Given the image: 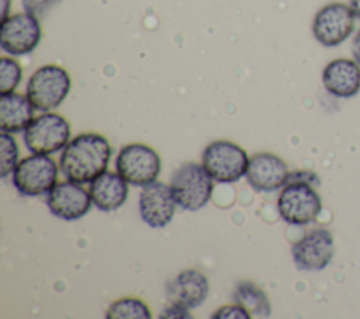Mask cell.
Returning <instances> with one entry per match:
<instances>
[{
	"label": "cell",
	"instance_id": "cell-23",
	"mask_svg": "<svg viewBox=\"0 0 360 319\" xmlns=\"http://www.w3.org/2000/svg\"><path fill=\"white\" fill-rule=\"evenodd\" d=\"M60 3L62 0H21L24 11L37 17L38 20L45 17L53 7Z\"/></svg>",
	"mask_w": 360,
	"mask_h": 319
},
{
	"label": "cell",
	"instance_id": "cell-27",
	"mask_svg": "<svg viewBox=\"0 0 360 319\" xmlns=\"http://www.w3.org/2000/svg\"><path fill=\"white\" fill-rule=\"evenodd\" d=\"M350 8L353 10L356 18L360 20V0H350Z\"/></svg>",
	"mask_w": 360,
	"mask_h": 319
},
{
	"label": "cell",
	"instance_id": "cell-2",
	"mask_svg": "<svg viewBox=\"0 0 360 319\" xmlns=\"http://www.w3.org/2000/svg\"><path fill=\"white\" fill-rule=\"evenodd\" d=\"M277 209L284 222L302 226L316 219L322 209V201L311 183L287 178L278 195Z\"/></svg>",
	"mask_w": 360,
	"mask_h": 319
},
{
	"label": "cell",
	"instance_id": "cell-18",
	"mask_svg": "<svg viewBox=\"0 0 360 319\" xmlns=\"http://www.w3.org/2000/svg\"><path fill=\"white\" fill-rule=\"evenodd\" d=\"M34 105L27 96L18 93L0 97V129L8 134L25 131L34 119Z\"/></svg>",
	"mask_w": 360,
	"mask_h": 319
},
{
	"label": "cell",
	"instance_id": "cell-10",
	"mask_svg": "<svg viewBox=\"0 0 360 319\" xmlns=\"http://www.w3.org/2000/svg\"><path fill=\"white\" fill-rule=\"evenodd\" d=\"M41 39L39 20L28 13H17L1 20L0 46L13 56L31 53Z\"/></svg>",
	"mask_w": 360,
	"mask_h": 319
},
{
	"label": "cell",
	"instance_id": "cell-16",
	"mask_svg": "<svg viewBox=\"0 0 360 319\" xmlns=\"http://www.w3.org/2000/svg\"><path fill=\"white\" fill-rule=\"evenodd\" d=\"M208 280L198 270L188 268L181 271L167 284V298L170 302H179L187 308L200 306L208 295Z\"/></svg>",
	"mask_w": 360,
	"mask_h": 319
},
{
	"label": "cell",
	"instance_id": "cell-17",
	"mask_svg": "<svg viewBox=\"0 0 360 319\" xmlns=\"http://www.w3.org/2000/svg\"><path fill=\"white\" fill-rule=\"evenodd\" d=\"M128 183L112 171H105L90 183L89 193L93 204L104 212L117 211L128 197Z\"/></svg>",
	"mask_w": 360,
	"mask_h": 319
},
{
	"label": "cell",
	"instance_id": "cell-20",
	"mask_svg": "<svg viewBox=\"0 0 360 319\" xmlns=\"http://www.w3.org/2000/svg\"><path fill=\"white\" fill-rule=\"evenodd\" d=\"M105 316L107 319H149L152 313L143 301L138 298H122L110 305Z\"/></svg>",
	"mask_w": 360,
	"mask_h": 319
},
{
	"label": "cell",
	"instance_id": "cell-9",
	"mask_svg": "<svg viewBox=\"0 0 360 319\" xmlns=\"http://www.w3.org/2000/svg\"><path fill=\"white\" fill-rule=\"evenodd\" d=\"M354 13L350 6L339 1L323 6L314 17L312 34L323 46H338L354 30Z\"/></svg>",
	"mask_w": 360,
	"mask_h": 319
},
{
	"label": "cell",
	"instance_id": "cell-7",
	"mask_svg": "<svg viewBox=\"0 0 360 319\" xmlns=\"http://www.w3.org/2000/svg\"><path fill=\"white\" fill-rule=\"evenodd\" d=\"M160 157L155 149L143 143H128L121 148L115 159L117 173L136 187L156 181L160 173Z\"/></svg>",
	"mask_w": 360,
	"mask_h": 319
},
{
	"label": "cell",
	"instance_id": "cell-22",
	"mask_svg": "<svg viewBox=\"0 0 360 319\" xmlns=\"http://www.w3.org/2000/svg\"><path fill=\"white\" fill-rule=\"evenodd\" d=\"M22 77V69L20 63L8 56L0 59V93L8 94L15 90Z\"/></svg>",
	"mask_w": 360,
	"mask_h": 319
},
{
	"label": "cell",
	"instance_id": "cell-5",
	"mask_svg": "<svg viewBox=\"0 0 360 319\" xmlns=\"http://www.w3.org/2000/svg\"><path fill=\"white\" fill-rule=\"evenodd\" d=\"M202 166L218 183H235L246 174L249 157L239 145L229 141H215L202 152Z\"/></svg>",
	"mask_w": 360,
	"mask_h": 319
},
{
	"label": "cell",
	"instance_id": "cell-24",
	"mask_svg": "<svg viewBox=\"0 0 360 319\" xmlns=\"http://www.w3.org/2000/svg\"><path fill=\"white\" fill-rule=\"evenodd\" d=\"M211 318H215V319H224V318H250V315L248 313V311L240 306L239 304L238 305H226V306H222L219 308L215 313H212Z\"/></svg>",
	"mask_w": 360,
	"mask_h": 319
},
{
	"label": "cell",
	"instance_id": "cell-25",
	"mask_svg": "<svg viewBox=\"0 0 360 319\" xmlns=\"http://www.w3.org/2000/svg\"><path fill=\"white\" fill-rule=\"evenodd\" d=\"M187 306L179 304V302H170V305L163 311V313H160V318H193L188 313Z\"/></svg>",
	"mask_w": 360,
	"mask_h": 319
},
{
	"label": "cell",
	"instance_id": "cell-19",
	"mask_svg": "<svg viewBox=\"0 0 360 319\" xmlns=\"http://www.w3.org/2000/svg\"><path fill=\"white\" fill-rule=\"evenodd\" d=\"M235 301L253 318H267L271 313L266 294L250 281H242L236 285Z\"/></svg>",
	"mask_w": 360,
	"mask_h": 319
},
{
	"label": "cell",
	"instance_id": "cell-1",
	"mask_svg": "<svg viewBox=\"0 0 360 319\" xmlns=\"http://www.w3.org/2000/svg\"><path fill=\"white\" fill-rule=\"evenodd\" d=\"M111 157L108 141L96 132L80 134L63 149L59 166L65 177L70 181L84 184L107 171Z\"/></svg>",
	"mask_w": 360,
	"mask_h": 319
},
{
	"label": "cell",
	"instance_id": "cell-11",
	"mask_svg": "<svg viewBox=\"0 0 360 319\" xmlns=\"http://www.w3.org/2000/svg\"><path fill=\"white\" fill-rule=\"evenodd\" d=\"M291 253L298 270H323L330 263L335 253L333 236L326 229H314L294 243Z\"/></svg>",
	"mask_w": 360,
	"mask_h": 319
},
{
	"label": "cell",
	"instance_id": "cell-28",
	"mask_svg": "<svg viewBox=\"0 0 360 319\" xmlns=\"http://www.w3.org/2000/svg\"><path fill=\"white\" fill-rule=\"evenodd\" d=\"M8 1H10V0H3V4H4V6H3V10H1V20L6 18V17H8V15H7V11H8V6H7V4H8Z\"/></svg>",
	"mask_w": 360,
	"mask_h": 319
},
{
	"label": "cell",
	"instance_id": "cell-6",
	"mask_svg": "<svg viewBox=\"0 0 360 319\" xmlns=\"http://www.w3.org/2000/svg\"><path fill=\"white\" fill-rule=\"evenodd\" d=\"M11 177L14 187L22 195L48 194L58 183V166L51 156L32 153L17 163Z\"/></svg>",
	"mask_w": 360,
	"mask_h": 319
},
{
	"label": "cell",
	"instance_id": "cell-15",
	"mask_svg": "<svg viewBox=\"0 0 360 319\" xmlns=\"http://www.w3.org/2000/svg\"><path fill=\"white\" fill-rule=\"evenodd\" d=\"M322 83L332 96L350 98L360 90V65L346 58L333 59L322 72Z\"/></svg>",
	"mask_w": 360,
	"mask_h": 319
},
{
	"label": "cell",
	"instance_id": "cell-13",
	"mask_svg": "<svg viewBox=\"0 0 360 319\" xmlns=\"http://www.w3.org/2000/svg\"><path fill=\"white\" fill-rule=\"evenodd\" d=\"M176 200L170 185L153 181L145 185L139 194V212L142 221L152 228L169 225L176 212Z\"/></svg>",
	"mask_w": 360,
	"mask_h": 319
},
{
	"label": "cell",
	"instance_id": "cell-14",
	"mask_svg": "<svg viewBox=\"0 0 360 319\" xmlns=\"http://www.w3.org/2000/svg\"><path fill=\"white\" fill-rule=\"evenodd\" d=\"M287 163L273 153H256L249 157L246 180L255 191L270 193L276 191L287 183Z\"/></svg>",
	"mask_w": 360,
	"mask_h": 319
},
{
	"label": "cell",
	"instance_id": "cell-21",
	"mask_svg": "<svg viewBox=\"0 0 360 319\" xmlns=\"http://www.w3.org/2000/svg\"><path fill=\"white\" fill-rule=\"evenodd\" d=\"M18 146L11 134L1 131L0 134V177L6 178L17 166Z\"/></svg>",
	"mask_w": 360,
	"mask_h": 319
},
{
	"label": "cell",
	"instance_id": "cell-4",
	"mask_svg": "<svg viewBox=\"0 0 360 319\" xmlns=\"http://www.w3.org/2000/svg\"><path fill=\"white\" fill-rule=\"evenodd\" d=\"M170 188L177 205L184 211L194 212L210 201L214 184L204 166L186 163L173 173Z\"/></svg>",
	"mask_w": 360,
	"mask_h": 319
},
{
	"label": "cell",
	"instance_id": "cell-12",
	"mask_svg": "<svg viewBox=\"0 0 360 319\" xmlns=\"http://www.w3.org/2000/svg\"><path fill=\"white\" fill-rule=\"evenodd\" d=\"M91 195L79 183L62 181L46 194V205L52 215L63 221H76L91 208Z\"/></svg>",
	"mask_w": 360,
	"mask_h": 319
},
{
	"label": "cell",
	"instance_id": "cell-3",
	"mask_svg": "<svg viewBox=\"0 0 360 319\" xmlns=\"http://www.w3.org/2000/svg\"><path fill=\"white\" fill-rule=\"evenodd\" d=\"M70 76L58 65L38 67L28 79L25 96L35 110L48 112L62 104L70 91Z\"/></svg>",
	"mask_w": 360,
	"mask_h": 319
},
{
	"label": "cell",
	"instance_id": "cell-8",
	"mask_svg": "<svg viewBox=\"0 0 360 319\" xmlns=\"http://www.w3.org/2000/svg\"><path fill=\"white\" fill-rule=\"evenodd\" d=\"M70 125L59 114L45 112L24 131V143L31 153L51 155L69 143Z\"/></svg>",
	"mask_w": 360,
	"mask_h": 319
},
{
	"label": "cell",
	"instance_id": "cell-26",
	"mask_svg": "<svg viewBox=\"0 0 360 319\" xmlns=\"http://www.w3.org/2000/svg\"><path fill=\"white\" fill-rule=\"evenodd\" d=\"M352 53L354 60L360 65V31L356 34L353 42H352Z\"/></svg>",
	"mask_w": 360,
	"mask_h": 319
}]
</instances>
